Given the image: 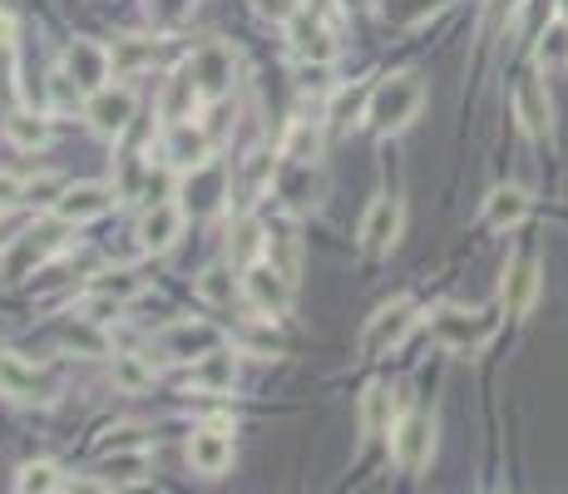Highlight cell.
Returning a JSON list of instances; mask_svg holds the SVG:
<instances>
[{
	"mask_svg": "<svg viewBox=\"0 0 568 494\" xmlns=\"http://www.w3.org/2000/svg\"><path fill=\"white\" fill-rule=\"evenodd\" d=\"M420 104H425L420 75L416 70H400V75L381 79V85L371 89V99H366V124H371L375 134H400L410 119L420 114Z\"/></svg>",
	"mask_w": 568,
	"mask_h": 494,
	"instance_id": "cell-1",
	"label": "cell"
},
{
	"mask_svg": "<svg viewBox=\"0 0 568 494\" xmlns=\"http://www.w3.org/2000/svg\"><path fill=\"white\" fill-rule=\"evenodd\" d=\"M243 301L262 317V322H282V317L292 312V277L277 268V262H268V258L247 262V272H243Z\"/></svg>",
	"mask_w": 568,
	"mask_h": 494,
	"instance_id": "cell-2",
	"label": "cell"
},
{
	"mask_svg": "<svg viewBox=\"0 0 568 494\" xmlns=\"http://www.w3.org/2000/svg\"><path fill=\"white\" fill-rule=\"evenodd\" d=\"M386 441H391V460L406 474H416V470H425L430 455H435V420L410 410V416H400L396 425H391Z\"/></svg>",
	"mask_w": 568,
	"mask_h": 494,
	"instance_id": "cell-3",
	"label": "cell"
},
{
	"mask_svg": "<svg viewBox=\"0 0 568 494\" xmlns=\"http://www.w3.org/2000/svg\"><path fill=\"white\" fill-rule=\"evenodd\" d=\"M410 326H416V297H391L386 307H375L371 322H366L361 356H381V351H391V346H400Z\"/></svg>",
	"mask_w": 568,
	"mask_h": 494,
	"instance_id": "cell-4",
	"label": "cell"
},
{
	"mask_svg": "<svg viewBox=\"0 0 568 494\" xmlns=\"http://www.w3.org/2000/svg\"><path fill=\"white\" fill-rule=\"evenodd\" d=\"M134 89L129 85H99L95 95L85 99V119H89V129L99 134V139H119V134L134 124Z\"/></svg>",
	"mask_w": 568,
	"mask_h": 494,
	"instance_id": "cell-5",
	"label": "cell"
},
{
	"mask_svg": "<svg viewBox=\"0 0 568 494\" xmlns=\"http://www.w3.org/2000/svg\"><path fill=\"white\" fill-rule=\"evenodd\" d=\"M119 203L114 183H65V194L54 203V223L60 227H85L95 218H104Z\"/></svg>",
	"mask_w": 568,
	"mask_h": 494,
	"instance_id": "cell-6",
	"label": "cell"
},
{
	"mask_svg": "<svg viewBox=\"0 0 568 494\" xmlns=\"http://www.w3.org/2000/svg\"><path fill=\"white\" fill-rule=\"evenodd\" d=\"M400 223H406V208H400V198H391V194L375 198V203L366 208L361 227H356L366 258H386L391 247L400 243Z\"/></svg>",
	"mask_w": 568,
	"mask_h": 494,
	"instance_id": "cell-7",
	"label": "cell"
},
{
	"mask_svg": "<svg viewBox=\"0 0 568 494\" xmlns=\"http://www.w3.org/2000/svg\"><path fill=\"white\" fill-rule=\"evenodd\" d=\"M430 326H435L440 346H450V351H474V346L490 342L494 317L490 312H465V307H440V312L430 317Z\"/></svg>",
	"mask_w": 568,
	"mask_h": 494,
	"instance_id": "cell-8",
	"label": "cell"
},
{
	"mask_svg": "<svg viewBox=\"0 0 568 494\" xmlns=\"http://www.w3.org/2000/svg\"><path fill=\"white\" fill-rule=\"evenodd\" d=\"M188 470L203 474V480H218V474L233 470V435H227V425L208 420V425H198L188 435Z\"/></svg>",
	"mask_w": 568,
	"mask_h": 494,
	"instance_id": "cell-9",
	"label": "cell"
},
{
	"mask_svg": "<svg viewBox=\"0 0 568 494\" xmlns=\"http://www.w3.org/2000/svg\"><path fill=\"white\" fill-rule=\"evenodd\" d=\"M213 346H223V332L208 322H194V317H183V322H169L159 332V351L169 356V361H198L203 351H213Z\"/></svg>",
	"mask_w": 568,
	"mask_h": 494,
	"instance_id": "cell-10",
	"label": "cell"
},
{
	"mask_svg": "<svg viewBox=\"0 0 568 494\" xmlns=\"http://www.w3.org/2000/svg\"><path fill=\"white\" fill-rule=\"evenodd\" d=\"M183 223H188V208H178V203H169V198H163V203L144 208L134 237H139L144 252H169V247L183 237Z\"/></svg>",
	"mask_w": 568,
	"mask_h": 494,
	"instance_id": "cell-11",
	"label": "cell"
},
{
	"mask_svg": "<svg viewBox=\"0 0 568 494\" xmlns=\"http://www.w3.org/2000/svg\"><path fill=\"white\" fill-rule=\"evenodd\" d=\"M188 70H194L198 95H203V99H223L227 89H233V50H227L223 40L198 45L194 60H188Z\"/></svg>",
	"mask_w": 568,
	"mask_h": 494,
	"instance_id": "cell-12",
	"label": "cell"
},
{
	"mask_svg": "<svg viewBox=\"0 0 568 494\" xmlns=\"http://www.w3.org/2000/svg\"><path fill=\"white\" fill-rule=\"evenodd\" d=\"M163 159H169L173 173H198L208 159H213V144H208V134L198 129L194 119H183V124H169V139H163Z\"/></svg>",
	"mask_w": 568,
	"mask_h": 494,
	"instance_id": "cell-13",
	"label": "cell"
},
{
	"mask_svg": "<svg viewBox=\"0 0 568 494\" xmlns=\"http://www.w3.org/2000/svg\"><path fill=\"white\" fill-rule=\"evenodd\" d=\"M515 114L529 139H554V104H548V89L539 85V75L515 85Z\"/></svg>",
	"mask_w": 568,
	"mask_h": 494,
	"instance_id": "cell-14",
	"label": "cell"
},
{
	"mask_svg": "<svg viewBox=\"0 0 568 494\" xmlns=\"http://www.w3.org/2000/svg\"><path fill=\"white\" fill-rule=\"evenodd\" d=\"M287 30H292V50H297L301 65H332L336 45H332V30H326L317 15L297 11V15L287 21Z\"/></svg>",
	"mask_w": 568,
	"mask_h": 494,
	"instance_id": "cell-15",
	"label": "cell"
},
{
	"mask_svg": "<svg viewBox=\"0 0 568 494\" xmlns=\"http://www.w3.org/2000/svg\"><path fill=\"white\" fill-rule=\"evenodd\" d=\"M65 70L89 89V95H95V89L109 85V75H114V65H109V45L70 40V45H65Z\"/></svg>",
	"mask_w": 568,
	"mask_h": 494,
	"instance_id": "cell-16",
	"label": "cell"
},
{
	"mask_svg": "<svg viewBox=\"0 0 568 494\" xmlns=\"http://www.w3.org/2000/svg\"><path fill=\"white\" fill-rule=\"evenodd\" d=\"M149 474V445L139 450H104L99 455V490H124V484H139Z\"/></svg>",
	"mask_w": 568,
	"mask_h": 494,
	"instance_id": "cell-17",
	"label": "cell"
},
{
	"mask_svg": "<svg viewBox=\"0 0 568 494\" xmlns=\"http://www.w3.org/2000/svg\"><path fill=\"white\" fill-rule=\"evenodd\" d=\"M534 297H539V258L524 252V258L509 262V272H504V312L524 317L534 307Z\"/></svg>",
	"mask_w": 568,
	"mask_h": 494,
	"instance_id": "cell-18",
	"label": "cell"
},
{
	"mask_svg": "<svg viewBox=\"0 0 568 494\" xmlns=\"http://www.w3.org/2000/svg\"><path fill=\"white\" fill-rule=\"evenodd\" d=\"M0 396L11 400H50V386L40 381L30 361H21L15 351H0Z\"/></svg>",
	"mask_w": 568,
	"mask_h": 494,
	"instance_id": "cell-19",
	"label": "cell"
},
{
	"mask_svg": "<svg viewBox=\"0 0 568 494\" xmlns=\"http://www.w3.org/2000/svg\"><path fill=\"white\" fill-rule=\"evenodd\" d=\"M188 381H194L198 391H213V396L233 391V381H237V351H223V346L203 351L198 361H188Z\"/></svg>",
	"mask_w": 568,
	"mask_h": 494,
	"instance_id": "cell-20",
	"label": "cell"
},
{
	"mask_svg": "<svg viewBox=\"0 0 568 494\" xmlns=\"http://www.w3.org/2000/svg\"><path fill=\"white\" fill-rule=\"evenodd\" d=\"M153 54H159L153 40H144V35H119V40L109 45L114 79H134V75H144V70H153Z\"/></svg>",
	"mask_w": 568,
	"mask_h": 494,
	"instance_id": "cell-21",
	"label": "cell"
},
{
	"mask_svg": "<svg viewBox=\"0 0 568 494\" xmlns=\"http://www.w3.org/2000/svg\"><path fill=\"white\" fill-rule=\"evenodd\" d=\"M198 79L194 70H178V75H169V85H163L159 95V114L169 119V124H183V119H194V104H198Z\"/></svg>",
	"mask_w": 568,
	"mask_h": 494,
	"instance_id": "cell-22",
	"label": "cell"
},
{
	"mask_svg": "<svg viewBox=\"0 0 568 494\" xmlns=\"http://www.w3.org/2000/svg\"><path fill=\"white\" fill-rule=\"evenodd\" d=\"M524 213H529V194H524V188H494L490 203H484V227L504 233V227L524 223Z\"/></svg>",
	"mask_w": 568,
	"mask_h": 494,
	"instance_id": "cell-23",
	"label": "cell"
},
{
	"mask_svg": "<svg viewBox=\"0 0 568 494\" xmlns=\"http://www.w3.org/2000/svg\"><path fill=\"white\" fill-rule=\"evenodd\" d=\"M391 391L381 386V381H371V386L361 391V435L366 441H375V435H391Z\"/></svg>",
	"mask_w": 568,
	"mask_h": 494,
	"instance_id": "cell-24",
	"label": "cell"
},
{
	"mask_svg": "<svg viewBox=\"0 0 568 494\" xmlns=\"http://www.w3.org/2000/svg\"><path fill=\"white\" fill-rule=\"evenodd\" d=\"M317 153H322V134H317V124H311V119H292L277 159L282 163H317Z\"/></svg>",
	"mask_w": 568,
	"mask_h": 494,
	"instance_id": "cell-25",
	"label": "cell"
},
{
	"mask_svg": "<svg viewBox=\"0 0 568 494\" xmlns=\"http://www.w3.org/2000/svg\"><path fill=\"white\" fill-rule=\"evenodd\" d=\"M75 480H65V470L54 460H30L15 470V490L21 494H54V490H70Z\"/></svg>",
	"mask_w": 568,
	"mask_h": 494,
	"instance_id": "cell-26",
	"label": "cell"
},
{
	"mask_svg": "<svg viewBox=\"0 0 568 494\" xmlns=\"http://www.w3.org/2000/svg\"><path fill=\"white\" fill-rule=\"evenodd\" d=\"M5 139L15 144V149L35 153L50 144V124H45L40 114H30V109H11V119H5Z\"/></svg>",
	"mask_w": 568,
	"mask_h": 494,
	"instance_id": "cell-27",
	"label": "cell"
},
{
	"mask_svg": "<svg viewBox=\"0 0 568 494\" xmlns=\"http://www.w3.org/2000/svg\"><path fill=\"white\" fill-rule=\"evenodd\" d=\"M114 386L129 391V396L149 391V386H153V361H149V356H139V351L114 356Z\"/></svg>",
	"mask_w": 568,
	"mask_h": 494,
	"instance_id": "cell-28",
	"label": "cell"
},
{
	"mask_svg": "<svg viewBox=\"0 0 568 494\" xmlns=\"http://www.w3.org/2000/svg\"><path fill=\"white\" fill-rule=\"evenodd\" d=\"M237 287H243V282H233V262H213V268H203V277H198V297H203L208 307H227Z\"/></svg>",
	"mask_w": 568,
	"mask_h": 494,
	"instance_id": "cell-29",
	"label": "cell"
},
{
	"mask_svg": "<svg viewBox=\"0 0 568 494\" xmlns=\"http://www.w3.org/2000/svg\"><path fill=\"white\" fill-rule=\"evenodd\" d=\"M65 346L75 356H109V336L99 322H89V317H75V322L65 326Z\"/></svg>",
	"mask_w": 568,
	"mask_h": 494,
	"instance_id": "cell-30",
	"label": "cell"
},
{
	"mask_svg": "<svg viewBox=\"0 0 568 494\" xmlns=\"http://www.w3.org/2000/svg\"><path fill=\"white\" fill-rule=\"evenodd\" d=\"M95 292H104V297H114V301L129 307V301L144 292V277L134 268H109V272H99L95 277Z\"/></svg>",
	"mask_w": 568,
	"mask_h": 494,
	"instance_id": "cell-31",
	"label": "cell"
},
{
	"mask_svg": "<svg viewBox=\"0 0 568 494\" xmlns=\"http://www.w3.org/2000/svg\"><path fill=\"white\" fill-rule=\"evenodd\" d=\"M539 65L544 70H564L568 65V25L554 21L544 35H539Z\"/></svg>",
	"mask_w": 568,
	"mask_h": 494,
	"instance_id": "cell-32",
	"label": "cell"
},
{
	"mask_svg": "<svg viewBox=\"0 0 568 494\" xmlns=\"http://www.w3.org/2000/svg\"><path fill=\"white\" fill-rule=\"evenodd\" d=\"M85 99H89V89L79 85V79L70 75L65 65L54 70V75H50V104L60 109V114H65V109H75V104H85Z\"/></svg>",
	"mask_w": 568,
	"mask_h": 494,
	"instance_id": "cell-33",
	"label": "cell"
},
{
	"mask_svg": "<svg viewBox=\"0 0 568 494\" xmlns=\"http://www.w3.org/2000/svg\"><path fill=\"white\" fill-rule=\"evenodd\" d=\"M445 0H391L386 5V15H391V25H406V30H416V25H425L430 15L440 11Z\"/></svg>",
	"mask_w": 568,
	"mask_h": 494,
	"instance_id": "cell-34",
	"label": "cell"
},
{
	"mask_svg": "<svg viewBox=\"0 0 568 494\" xmlns=\"http://www.w3.org/2000/svg\"><path fill=\"white\" fill-rule=\"evenodd\" d=\"M139 445H144V430L139 425H119V430H104L99 455H104V450H139Z\"/></svg>",
	"mask_w": 568,
	"mask_h": 494,
	"instance_id": "cell-35",
	"label": "cell"
},
{
	"mask_svg": "<svg viewBox=\"0 0 568 494\" xmlns=\"http://www.w3.org/2000/svg\"><path fill=\"white\" fill-rule=\"evenodd\" d=\"M60 194H65V183L50 178V173H45V178H30V183H25V203H60Z\"/></svg>",
	"mask_w": 568,
	"mask_h": 494,
	"instance_id": "cell-36",
	"label": "cell"
},
{
	"mask_svg": "<svg viewBox=\"0 0 568 494\" xmlns=\"http://www.w3.org/2000/svg\"><path fill=\"white\" fill-rule=\"evenodd\" d=\"M21 203H25V178L0 173V213H5V208H21Z\"/></svg>",
	"mask_w": 568,
	"mask_h": 494,
	"instance_id": "cell-37",
	"label": "cell"
},
{
	"mask_svg": "<svg viewBox=\"0 0 568 494\" xmlns=\"http://www.w3.org/2000/svg\"><path fill=\"white\" fill-rule=\"evenodd\" d=\"M258 11H262V15H268V21H277V25H287V21H292V15H297V11H301V5H297V0H258Z\"/></svg>",
	"mask_w": 568,
	"mask_h": 494,
	"instance_id": "cell-38",
	"label": "cell"
},
{
	"mask_svg": "<svg viewBox=\"0 0 568 494\" xmlns=\"http://www.w3.org/2000/svg\"><path fill=\"white\" fill-rule=\"evenodd\" d=\"M5 247H15V233H11V223L0 218V252H5Z\"/></svg>",
	"mask_w": 568,
	"mask_h": 494,
	"instance_id": "cell-39",
	"label": "cell"
},
{
	"mask_svg": "<svg viewBox=\"0 0 568 494\" xmlns=\"http://www.w3.org/2000/svg\"><path fill=\"white\" fill-rule=\"evenodd\" d=\"M342 5H346V11H351V5H356V11H371V0H342Z\"/></svg>",
	"mask_w": 568,
	"mask_h": 494,
	"instance_id": "cell-40",
	"label": "cell"
},
{
	"mask_svg": "<svg viewBox=\"0 0 568 494\" xmlns=\"http://www.w3.org/2000/svg\"><path fill=\"white\" fill-rule=\"evenodd\" d=\"M494 5H519V0H494Z\"/></svg>",
	"mask_w": 568,
	"mask_h": 494,
	"instance_id": "cell-41",
	"label": "cell"
}]
</instances>
